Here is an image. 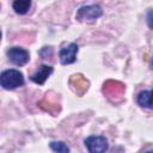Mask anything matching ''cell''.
<instances>
[{
	"label": "cell",
	"mask_w": 153,
	"mask_h": 153,
	"mask_svg": "<svg viewBox=\"0 0 153 153\" xmlns=\"http://www.w3.org/2000/svg\"><path fill=\"white\" fill-rule=\"evenodd\" d=\"M0 84L5 90H14L24 85V75L18 69H6L0 75Z\"/></svg>",
	"instance_id": "1"
},
{
	"label": "cell",
	"mask_w": 153,
	"mask_h": 153,
	"mask_svg": "<svg viewBox=\"0 0 153 153\" xmlns=\"http://www.w3.org/2000/svg\"><path fill=\"white\" fill-rule=\"evenodd\" d=\"M103 14V10L99 5H85V6H81L78 12H76V16L75 18L79 20V22H86V23H92L94 22L96 19H98L100 16Z\"/></svg>",
	"instance_id": "2"
},
{
	"label": "cell",
	"mask_w": 153,
	"mask_h": 153,
	"mask_svg": "<svg viewBox=\"0 0 153 153\" xmlns=\"http://www.w3.org/2000/svg\"><path fill=\"white\" fill-rule=\"evenodd\" d=\"M85 146L88 153H105L109 148V143L105 136L92 135L85 139Z\"/></svg>",
	"instance_id": "3"
},
{
	"label": "cell",
	"mask_w": 153,
	"mask_h": 153,
	"mask_svg": "<svg viewBox=\"0 0 153 153\" xmlns=\"http://www.w3.org/2000/svg\"><path fill=\"white\" fill-rule=\"evenodd\" d=\"M7 57L8 60L16 65V66H24L30 60V54L27 50L19 48V47H12L7 50Z\"/></svg>",
	"instance_id": "4"
},
{
	"label": "cell",
	"mask_w": 153,
	"mask_h": 153,
	"mask_svg": "<svg viewBox=\"0 0 153 153\" xmlns=\"http://www.w3.org/2000/svg\"><path fill=\"white\" fill-rule=\"evenodd\" d=\"M78 51H79V47L76 43H71L67 47H63L59 53L60 62L62 65H71L75 62Z\"/></svg>",
	"instance_id": "5"
},
{
	"label": "cell",
	"mask_w": 153,
	"mask_h": 153,
	"mask_svg": "<svg viewBox=\"0 0 153 153\" xmlns=\"http://www.w3.org/2000/svg\"><path fill=\"white\" fill-rule=\"evenodd\" d=\"M54 72V68L49 65H41L38 69L31 75V80L38 85H43L45 80L50 76V74Z\"/></svg>",
	"instance_id": "6"
},
{
	"label": "cell",
	"mask_w": 153,
	"mask_h": 153,
	"mask_svg": "<svg viewBox=\"0 0 153 153\" xmlns=\"http://www.w3.org/2000/svg\"><path fill=\"white\" fill-rule=\"evenodd\" d=\"M137 104L146 109H153V90L141 91L137 96Z\"/></svg>",
	"instance_id": "7"
},
{
	"label": "cell",
	"mask_w": 153,
	"mask_h": 153,
	"mask_svg": "<svg viewBox=\"0 0 153 153\" xmlns=\"http://www.w3.org/2000/svg\"><path fill=\"white\" fill-rule=\"evenodd\" d=\"M123 85L117 82V81H108L106 84H104V92H106L108 97L111 96H122L123 93Z\"/></svg>",
	"instance_id": "8"
},
{
	"label": "cell",
	"mask_w": 153,
	"mask_h": 153,
	"mask_svg": "<svg viewBox=\"0 0 153 153\" xmlns=\"http://www.w3.org/2000/svg\"><path fill=\"white\" fill-rule=\"evenodd\" d=\"M12 7L16 11V13L25 14L31 7V1L30 0H16V1H13Z\"/></svg>",
	"instance_id": "9"
},
{
	"label": "cell",
	"mask_w": 153,
	"mask_h": 153,
	"mask_svg": "<svg viewBox=\"0 0 153 153\" xmlns=\"http://www.w3.org/2000/svg\"><path fill=\"white\" fill-rule=\"evenodd\" d=\"M49 147L55 153H69V147L62 141H51Z\"/></svg>",
	"instance_id": "10"
},
{
	"label": "cell",
	"mask_w": 153,
	"mask_h": 153,
	"mask_svg": "<svg viewBox=\"0 0 153 153\" xmlns=\"http://www.w3.org/2000/svg\"><path fill=\"white\" fill-rule=\"evenodd\" d=\"M146 20H147V24L148 26L153 30V10H149L147 12V16H146Z\"/></svg>",
	"instance_id": "11"
},
{
	"label": "cell",
	"mask_w": 153,
	"mask_h": 153,
	"mask_svg": "<svg viewBox=\"0 0 153 153\" xmlns=\"http://www.w3.org/2000/svg\"><path fill=\"white\" fill-rule=\"evenodd\" d=\"M151 67H152V69H153V57H152V61H151Z\"/></svg>",
	"instance_id": "12"
},
{
	"label": "cell",
	"mask_w": 153,
	"mask_h": 153,
	"mask_svg": "<svg viewBox=\"0 0 153 153\" xmlns=\"http://www.w3.org/2000/svg\"><path fill=\"white\" fill-rule=\"evenodd\" d=\"M145 153H153V149H151V151H147V152H145Z\"/></svg>",
	"instance_id": "13"
}]
</instances>
